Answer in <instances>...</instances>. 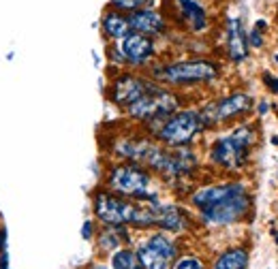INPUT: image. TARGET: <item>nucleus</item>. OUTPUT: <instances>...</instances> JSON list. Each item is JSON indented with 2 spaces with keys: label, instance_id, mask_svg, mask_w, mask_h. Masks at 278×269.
Listing matches in <instances>:
<instances>
[{
  "label": "nucleus",
  "instance_id": "1a4fd4ad",
  "mask_svg": "<svg viewBox=\"0 0 278 269\" xmlns=\"http://www.w3.org/2000/svg\"><path fill=\"white\" fill-rule=\"evenodd\" d=\"M252 107V98L248 94H231V96L222 98L214 105H208L201 112V120L203 126H210V124H218V122H225V120H231L235 116H242L244 112H248Z\"/></svg>",
  "mask_w": 278,
  "mask_h": 269
},
{
  "label": "nucleus",
  "instance_id": "9b49d317",
  "mask_svg": "<svg viewBox=\"0 0 278 269\" xmlns=\"http://www.w3.org/2000/svg\"><path fill=\"white\" fill-rule=\"evenodd\" d=\"M148 88H150V84L146 79L131 75V73H124L116 79L114 86H111V100L120 107H129L137 98L144 96L148 92Z\"/></svg>",
  "mask_w": 278,
  "mask_h": 269
},
{
  "label": "nucleus",
  "instance_id": "f03ea898",
  "mask_svg": "<svg viewBox=\"0 0 278 269\" xmlns=\"http://www.w3.org/2000/svg\"><path fill=\"white\" fill-rule=\"evenodd\" d=\"M109 188L116 194L126 196V199H139V201H154L156 194L150 190V176L144 167L137 162H124L109 171L107 178Z\"/></svg>",
  "mask_w": 278,
  "mask_h": 269
},
{
  "label": "nucleus",
  "instance_id": "423d86ee",
  "mask_svg": "<svg viewBox=\"0 0 278 269\" xmlns=\"http://www.w3.org/2000/svg\"><path fill=\"white\" fill-rule=\"evenodd\" d=\"M139 210L141 205L126 201L120 194H111L107 190H99L94 194V214L107 226H124V224L137 226Z\"/></svg>",
  "mask_w": 278,
  "mask_h": 269
},
{
  "label": "nucleus",
  "instance_id": "4be33fe9",
  "mask_svg": "<svg viewBox=\"0 0 278 269\" xmlns=\"http://www.w3.org/2000/svg\"><path fill=\"white\" fill-rule=\"evenodd\" d=\"M248 45H252V47H261L263 45V38H261V32L257 28H252V32L248 34Z\"/></svg>",
  "mask_w": 278,
  "mask_h": 269
},
{
  "label": "nucleus",
  "instance_id": "dca6fc26",
  "mask_svg": "<svg viewBox=\"0 0 278 269\" xmlns=\"http://www.w3.org/2000/svg\"><path fill=\"white\" fill-rule=\"evenodd\" d=\"M156 212V226L165 228V231H182L186 226V216L184 212L176 205H158L154 203Z\"/></svg>",
  "mask_w": 278,
  "mask_h": 269
},
{
  "label": "nucleus",
  "instance_id": "f8f14e48",
  "mask_svg": "<svg viewBox=\"0 0 278 269\" xmlns=\"http://www.w3.org/2000/svg\"><path fill=\"white\" fill-rule=\"evenodd\" d=\"M129 24H131L133 32L148 34V36L163 34L165 28H167V22H165L163 15L158 11H154V9H148V6H146V9L129 13Z\"/></svg>",
  "mask_w": 278,
  "mask_h": 269
},
{
  "label": "nucleus",
  "instance_id": "2eb2a0df",
  "mask_svg": "<svg viewBox=\"0 0 278 269\" xmlns=\"http://www.w3.org/2000/svg\"><path fill=\"white\" fill-rule=\"evenodd\" d=\"M176 6L180 9L182 20L190 26V30L201 32V30L208 28V13H205L199 0H176Z\"/></svg>",
  "mask_w": 278,
  "mask_h": 269
},
{
  "label": "nucleus",
  "instance_id": "cd10ccee",
  "mask_svg": "<svg viewBox=\"0 0 278 269\" xmlns=\"http://www.w3.org/2000/svg\"><path fill=\"white\" fill-rule=\"evenodd\" d=\"M92 269H103V267H92Z\"/></svg>",
  "mask_w": 278,
  "mask_h": 269
},
{
  "label": "nucleus",
  "instance_id": "b1692460",
  "mask_svg": "<svg viewBox=\"0 0 278 269\" xmlns=\"http://www.w3.org/2000/svg\"><path fill=\"white\" fill-rule=\"evenodd\" d=\"M84 237H86V240H90V237H92V222L84 224Z\"/></svg>",
  "mask_w": 278,
  "mask_h": 269
},
{
  "label": "nucleus",
  "instance_id": "412c9836",
  "mask_svg": "<svg viewBox=\"0 0 278 269\" xmlns=\"http://www.w3.org/2000/svg\"><path fill=\"white\" fill-rule=\"evenodd\" d=\"M173 269H203V265H201L199 258H195V256H184V258H180L178 263L173 265Z\"/></svg>",
  "mask_w": 278,
  "mask_h": 269
},
{
  "label": "nucleus",
  "instance_id": "20e7f679",
  "mask_svg": "<svg viewBox=\"0 0 278 269\" xmlns=\"http://www.w3.org/2000/svg\"><path fill=\"white\" fill-rule=\"evenodd\" d=\"M180 107V98L173 92L158 88V86L150 84L148 92L141 98H137L133 105L126 107L131 118L139 122H158L167 120L169 116H173Z\"/></svg>",
  "mask_w": 278,
  "mask_h": 269
},
{
  "label": "nucleus",
  "instance_id": "9d476101",
  "mask_svg": "<svg viewBox=\"0 0 278 269\" xmlns=\"http://www.w3.org/2000/svg\"><path fill=\"white\" fill-rule=\"evenodd\" d=\"M118 60L126 62V64L139 66L154 56V38L148 34H139V32H131L126 34L122 41H118L116 52Z\"/></svg>",
  "mask_w": 278,
  "mask_h": 269
},
{
  "label": "nucleus",
  "instance_id": "ddd939ff",
  "mask_svg": "<svg viewBox=\"0 0 278 269\" xmlns=\"http://www.w3.org/2000/svg\"><path fill=\"white\" fill-rule=\"evenodd\" d=\"M227 52L233 62H242L248 58V38L244 36L242 22L237 18L227 20Z\"/></svg>",
  "mask_w": 278,
  "mask_h": 269
},
{
  "label": "nucleus",
  "instance_id": "f257e3e1",
  "mask_svg": "<svg viewBox=\"0 0 278 269\" xmlns=\"http://www.w3.org/2000/svg\"><path fill=\"white\" fill-rule=\"evenodd\" d=\"M190 201L210 224H231L250 210V196L242 184H220L197 190Z\"/></svg>",
  "mask_w": 278,
  "mask_h": 269
},
{
  "label": "nucleus",
  "instance_id": "0eeeda50",
  "mask_svg": "<svg viewBox=\"0 0 278 269\" xmlns=\"http://www.w3.org/2000/svg\"><path fill=\"white\" fill-rule=\"evenodd\" d=\"M203 128V120L199 112H176L163 122L158 130V139L165 146L171 148H184L199 134Z\"/></svg>",
  "mask_w": 278,
  "mask_h": 269
},
{
  "label": "nucleus",
  "instance_id": "7ed1b4c3",
  "mask_svg": "<svg viewBox=\"0 0 278 269\" xmlns=\"http://www.w3.org/2000/svg\"><path fill=\"white\" fill-rule=\"evenodd\" d=\"M252 144H255V130L250 126H240L229 137H222L214 144L210 158L212 162L220 164L222 169H242L248 160V150Z\"/></svg>",
  "mask_w": 278,
  "mask_h": 269
},
{
  "label": "nucleus",
  "instance_id": "a878e982",
  "mask_svg": "<svg viewBox=\"0 0 278 269\" xmlns=\"http://www.w3.org/2000/svg\"><path fill=\"white\" fill-rule=\"evenodd\" d=\"M267 112V105H265V102H261V105H259V114H265Z\"/></svg>",
  "mask_w": 278,
  "mask_h": 269
},
{
  "label": "nucleus",
  "instance_id": "39448f33",
  "mask_svg": "<svg viewBox=\"0 0 278 269\" xmlns=\"http://www.w3.org/2000/svg\"><path fill=\"white\" fill-rule=\"evenodd\" d=\"M218 75V64L212 60H184L173 62L167 66H158L154 70V77L163 84L171 86H188V84H201L210 82Z\"/></svg>",
  "mask_w": 278,
  "mask_h": 269
},
{
  "label": "nucleus",
  "instance_id": "a211bd4d",
  "mask_svg": "<svg viewBox=\"0 0 278 269\" xmlns=\"http://www.w3.org/2000/svg\"><path fill=\"white\" fill-rule=\"evenodd\" d=\"M111 267L114 269H144L137 252L133 250H116L111 256Z\"/></svg>",
  "mask_w": 278,
  "mask_h": 269
},
{
  "label": "nucleus",
  "instance_id": "393cba45",
  "mask_svg": "<svg viewBox=\"0 0 278 269\" xmlns=\"http://www.w3.org/2000/svg\"><path fill=\"white\" fill-rule=\"evenodd\" d=\"M5 240H7V231H5V228H0V252L5 250Z\"/></svg>",
  "mask_w": 278,
  "mask_h": 269
},
{
  "label": "nucleus",
  "instance_id": "6e6552de",
  "mask_svg": "<svg viewBox=\"0 0 278 269\" xmlns=\"http://www.w3.org/2000/svg\"><path fill=\"white\" fill-rule=\"evenodd\" d=\"M176 254H178L176 244L163 233L150 235L137 248V256L144 269H171Z\"/></svg>",
  "mask_w": 278,
  "mask_h": 269
},
{
  "label": "nucleus",
  "instance_id": "6ab92c4d",
  "mask_svg": "<svg viewBox=\"0 0 278 269\" xmlns=\"http://www.w3.org/2000/svg\"><path fill=\"white\" fill-rule=\"evenodd\" d=\"M126 240H129V235H126L124 226H107L101 235V246L105 250H116Z\"/></svg>",
  "mask_w": 278,
  "mask_h": 269
},
{
  "label": "nucleus",
  "instance_id": "f3484780",
  "mask_svg": "<svg viewBox=\"0 0 278 269\" xmlns=\"http://www.w3.org/2000/svg\"><path fill=\"white\" fill-rule=\"evenodd\" d=\"M246 265H248V252L242 248H233V250H227L214 263V269H246Z\"/></svg>",
  "mask_w": 278,
  "mask_h": 269
},
{
  "label": "nucleus",
  "instance_id": "aec40b11",
  "mask_svg": "<svg viewBox=\"0 0 278 269\" xmlns=\"http://www.w3.org/2000/svg\"><path fill=\"white\" fill-rule=\"evenodd\" d=\"M111 9L120 11V13H133V11H139V9H146L150 4V0H111Z\"/></svg>",
  "mask_w": 278,
  "mask_h": 269
},
{
  "label": "nucleus",
  "instance_id": "bb28decb",
  "mask_svg": "<svg viewBox=\"0 0 278 269\" xmlns=\"http://www.w3.org/2000/svg\"><path fill=\"white\" fill-rule=\"evenodd\" d=\"M274 58H276V62H278V54H276V56H274Z\"/></svg>",
  "mask_w": 278,
  "mask_h": 269
},
{
  "label": "nucleus",
  "instance_id": "4468645a",
  "mask_svg": "<svg viewBox=\"0 0 278 269\" xmlns=\"http://www.w3.org/2000/svg\"><path fill=\"white\" fill-rule=\"evenodd\" d=\"M101 30H103V34H105L107 38H111V41H122L126 34L133 32L131 24H129V15L116 11V9H109V11L103 13Z\"/></svg>",
  "mask_w": 278,
  "mask_h": 269
},
{
  "label": "nucleus",
  "instance_id": "5701e85b",
  "mask_svg": "<svg viewBox=\"0 0 278 269\" xmlns=\"http://www.w3.org/2000/svg\"><path fill=\"white\" fill-rule=\"evenodd\" d=\"M263 82L269 86V90H272L274 94H278V79H276V77H272V75L265 73V75H263Z\"/></svg>",
  "mask_w": 278,
  "mask_h": 269
}]
</instances>
